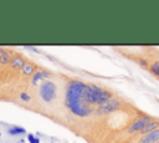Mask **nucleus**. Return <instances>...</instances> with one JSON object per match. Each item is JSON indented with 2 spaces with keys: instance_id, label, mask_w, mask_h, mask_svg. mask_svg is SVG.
<instances>
[{
  "instance_id": "8",
  "label": "nucleus",
  "mask_w": 159,
  "mask_h": 143,
  "mask_svg": "<svg viewBox=\"0 0 159 143\" xmlns=\"http://www.w3.org/2000/svg\"><path fill=\"white\" fill-rule=\"evenodd\" d=\"M26 62L24 61V58L20 56V55H15L11 57V61H10V67L14 68V70H19V68H22Z\"/></svg>"
},
{
  "instance_id": "14",
  "label": "nucleus",
  "mask_w": 159,
  "mask_h": 143,
  "mask_svg": "<svg viewBox=\"0 0 159 143\" xmlns=\"http://www.w3.org/2000/svg\"><path fill=\"white\" fill-rule=\"evenodd\" d=\"M20 101H22V102H30L31 101V96L26 91H22V92H20Z\"/></svg>"
},
{
  "instance_id": "17",
  "label": "nucleus",
  "mask_w": 159,
  "mask_h": 143,
  "mask_svg": "<svg viewBox=\"0 0 159 143\" xmlns=\"http://www.w3.org/2000/svg\"><path fill=\"white\" fill-rule=\"evenodd\" d=\"M158 143H159V142H158Z\"/></svg>"
},
{
  "instance_id": "7",
  "label": "nucleus",
  "mask_w": 159,
  "mask_h": 143,
  "mask_svg": "<svg viewBox=\"0 0 159 143\" xmlns=\"http://www.w3.org/2000/svg\"><path fill=\"white\" fill-rule=\"evenodd\" d=\"M51 77V72L46 71V70H41V71H36L35 75L31 78V83L32 85H37L40 81H43L45 78H50Z\"/></svg>"
},
{
  "instance_id": "11",
  "label": "nucleus",
  "mask_w": 159,
  "mask_h": 143,
  "mask_svg": "<svg viewBox=\"0 0 159 143\" xmlns=\"http://www.w3.org/2000/svg\"><path fill=\"white\" fill-rule=\"evenodd\" d=\"M10 61H11L10 53L5 50H0V63L1 65H7V63H10Z\"/></svg>"
},
{
  "instance_id": "16",
  "label": "nucleus",
  "mask_w": 159,
  "mask_h": 143,
  "mask_svg": "<svg viewBox=\"0 0 159 143\" xmlns=\"http://www.w3.org/2000/svg\"><path fill=\"white\" fill-rule=\"evenodd\" d=\"M27 138H29L30 143H40V141H39L37 138H35V137H34V134H29V136H27Z\"/></svg>"
},
{
  "instance_id": "3",
  "label": "nucleus",
  "mask_w": 159,
  "mask_h": 143,
  "mask_svg": "<svg viewBox=\"0 0 159 143\" xmlns=\"http://www.w3.org/2000/svg\"><path fill=\"white\" fill-rule=\"evenodd\" d=\"M56 91H57L56 85H55L52 81L47 80V81H43V82L40 85L39 95H40V97H41L42 101H45V102H51L52 99H55V97H56V95H57Z\"/></svg>"
},
{
  "instance_id": "12",
  "label": "nucleus",
  "mask_w": 159,
  "mask_h": 143,
  "mask_svg": "<svg viewBox=\"0 0 159 143\" xmlns=\"http://www.w3.org/2000/svg\"><path fill=\"white\" fill-rule=\"evenodd\" d=\"M149 71H150L152 75H154L155 77L159 78V61H158V60H157V61H153V62L150 63Z\"/></svg>"
},
{
  "instance_id": "13",
  "label": "nucleus",
  "mask_w": 159,
  "mask_h": 143,
  "mask_svg": "<svg viewBox=\"0 0 159 143\" xmlns=\"http://www.w3.org/2000/svg\"><path fill=\"white\" fill-rule=\"evenodd\" d=\"M9 133L12 134V136H16V134H24L25 133V129L22 127H19V126H11L9 128Z\"/></svg>"
},
{
  "instance_id": "1",
  "label": "nucleus",
  "mask_w": 159,
  "mask_h": 143,
  "mask_svg": "<svg viewBox=\"0 0 159 143\" xmlns=\"http://www.w3.org/2000/svg\"><path fill=\"white\" fill-rule=\"evenodd\" d=\"M87 83L80 80H71L66 86L65 103L67 108L78 117H87L92 113V107L83 99V91Z\"/></svg>"
},
{
  "instance_id": "4",
  "label": "nucleus",
  "mask_w": 159,
  "mask_h": 143,
  "mask_svg": "<svg viewBox=\"0 0 159 143\" xmlns=\"http://www.w3.org/2000/svg\"><path fill=\"white\" fill-rule=\"evenodd\" d=\"M120 106H122L120 101H119L118 98H114V97H113V98L108 99L107 102H104L103 104L98 106V107L96 108V114H98V116H107V114L113 113V112H116L117 109H119Z\"/></svg>"
},
{
  "instance_id": "15",
  "label": "nucleus",
  "mask_w": 159,
  "mask_h": 143,
  "mask_svg": "<svg viewBox=\"0 0 159 143\" xmlns=\"http://www.w3.org/2000/svg\"><path fill=\"white\" fill-rule=\"evenodd\" d=\"M137 62H138L142 67H144V68H149V67H150V63H149V61H148L147 58H143V57H142V58H138Z\"/></svg>"
},
{
  "instance_id": "6",
  "label": "nucleus",
  "mask_w": 159,
  "mask_h": 143,
  "mask_svg": "<svg viewBox=\"0 0 159 143\" xmlns=\"http://www.w3.org/2000/svg\"><path fill=\"white\" fill-rule=\"evenodd\" d=\"M158 142H159V128L148 134L142 136L138 141V143H158Z\"/></svg>"
},
{
  "instance_id": "5",
  "label": "nucleus",
  "mask_w": 159,
  "mask_h": 143,
  "mask_svg": "<svg viewBox=\"0 0 159 143\" xmlns=\"http://www.w3.org/2000/svg\"><path fill=\"white\" fill-rule=\"evenodd\" d=\"M154 118L152 117V116H148V114H143L142 117H139L138 119H135L129 127H128V129H127V132L129 133V134H134V133H139V132H142L152 121H153Z\"/></svg>"
},
{
  "instance_id": "9",
  "label": "nucleus",
  "mask_w": 159,
  "mask_h": 143,
  "mask_svg": "<svg viewBox=\"0 0 159 143\" xmlns=\"http://www.w3.org/2000/svg\"><path fill=\"white\" fill-rule=\"evenodd\" d=\"M159 128V119H153L142 132H139V134L140 136H144V134H148V133H150V132H153V131H155V129H158Z\"/></svg>"
},
{
  "instance_id": "10",
  "label": "nucleus",
  "mask_w": 159,
  "mask_h": 143,
  "mask_svg": "<svg viewBox=\"0 0 159 143\" xmlns=\"http://www.w3.org/2000/svg\"><path fill=\"white\" fill-rule=\"evenodd\" d=\"M21 72H22V75H25V76H31V75L34 76L35 72H36V67H35L34 63L26 62V63L24 65V67L21 68Z\"/></svg>"
},
{
  "instance_id": "2",
  "label": "nucleus",
  "mask_w": 159,
  "mask_h": 143,
  "mask_svg": "<svg viewBox=\"0 0 159 143\" xmlns=\"http://www.w3.org/2000/svg\"><path fill=\"white\" fill-rule=\"evenodd\" d=\"M113 98V95L111 91L99 87L94 83H87L84 91H83V99L89 106H101L108 99Z\"/></svg>"
}]
</instances>
